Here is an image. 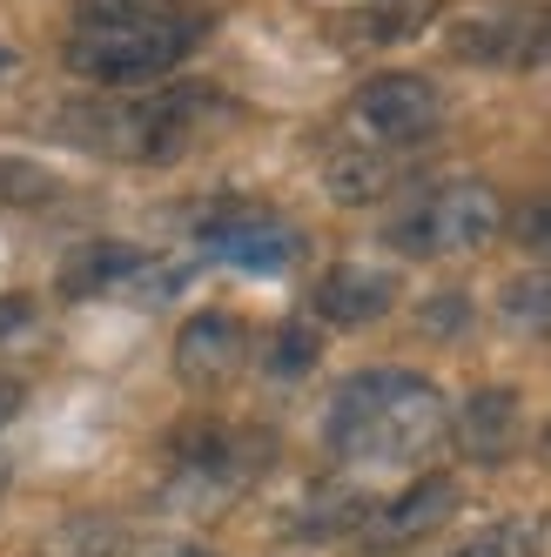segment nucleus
<instances>
[{
	"instance_id": "5",
	"label": "nucleus",
	"mask_w": 551,
	"mask_h": 557,
	"mask_svg": "<svg viewBox=\"0 0 551 557\" xmlns=\"http://www.w3.org/2000/svg\"><path fill=\"white\" fill-rule=\"evenodd\" d=\"M276 457V444L262 430H235V423H188L175 436V504L209 510L235 491L256 484V470Z\"/></svg>"
},
{
	"instance_id": "26",
	"label": "nucleus",
	"mask_w": 551,
	"mask_h": 557,
	"mask_svg": "<svg viewBox=\"0 0 551 557\" xmlns=\"http://www.w3.org/2000/svg\"><path fill=\"white\" fill-rule=\"evenodd\" d=\"M8 61H14V54H8V48H0V67H8Z\"/></svg>"
},
{
	"instance_id": "9",
	"label": "nucleus",
	"mask_w": 551,
	"mask_h": 557,
	"mask_svg": "<svg viewBox=\"0 0 551 557\" xmlns=\"http://www.w3.org/2000/svg\"><path fill=\"white\" fill-rule=\"evenodd\" d=\"M155 269L162 262L135 243H88V249L68 256L61 296H169L175 275H155Z\"/></svg>"
},
{
	"instance_id": "23",
	"label": "nucleus",
	"mask_w": 551,
	"mask_h": 557,
	"mask_svg": "<svg viewBox=\"0 0 551 557\" xmlns=\"http://www.w3.org/2000/svg\"><path fill=\"white\" fill-rule=\"evenodd\" d=\"M21 404H27V389H21V383H8V376H0V430H8V423L21 417Z\"/></svg>"
},
{
	"instance_id": "10",
	"label": "nucleus",
	"mask_w": 551,
	"mask_h": 557,
	"mask_svg": "<svg viewBox=\"0 0 551 557\" xmlns=\"http://www.w3.org/2000/svg\"><path fill=\"white\" fill-rule=\"evenodd\" d=\"M444 436L457 444V457L470 463H504L511 450L525 444V404H518V389H504V383H485V389H470L457 417L444 423Z\"/></svg>"
},
{
	"instance_id": "1",
	"label": "nucleus",
	"mask_w": 551,
	"mask_h": 557,
	"mask_svg": "<svg viewBox=\"0 0 551 557\" xmlns=\"http://www.w3.org/2000/svg\"><path fill=\"white\" fill-rule=\"evenodd\" d=\"M444 396L417 370H357L343 376L323 410V450L357 470L417 463L430 444H444Z\"/></svg>"
},
{
	"instance_id": "7",
	"label": "nucleus",
	"mask_w": 551,
	"mask_h": 557,
	"mask_svg": "<svg viewBox=\"0 0 551 557\" xmlns=\"http://www.w3.org/2000/svg\"><path fill=\"white\" fill-rule=\"evenodd\" d=\"M451 54L470 67H538L551 61V0H491L451 21Z\"/></svg>"
},
{
	"instance_id": "12",
	"label": "nucleus",
	"mask_w": 551,
	"mask_h": 557,
	"mask_svg": "<svg viewBox=\"0 0 551 557\" xmlns=\"http://www.w3.org/2000/svg\"><path fill=\"white\" fill-rule=\"evenodd\" d=\"M249 356V330L229 309H195L175 330V376L182 383H229Z\"/></svg>"
},
{
	"instance_id": "19",
	"label": "nucleus",
	"mask_w": 551,
	"mask_h": 557,
	"mask_svg": "<svg viewBox=\"0 0 551 557\" xmlns=\"http://www.w3.org/2000/svg\"><path fill=\"white\" fill-rule=\"evenodd\" d=\"M417 330L438 336V343H457V336L470 330V296H430V302L417 309Z\"/></svg>"
},
{
	"instance_id": "20",
	"label": "nucleus",
	"mask_w": 551,
	"mask_h": 557,
	"mask_svg": "<svg viewBox=\"0 0 551 557\" xmlns=\"http://www.w3.org/2000/svg\"><path fill=\"white\" fill-rule=\"evenodd\" d=\"M511 228H518L525 249L551 256V195H544V202H531V209H518V222H511Z\"/></svg>"
},
{
	"instance_id": "16",
	"label": "nucleus",
	"mask_w": 551,
	"mask_h": 557,
	"mask_svg": "<svg viewBox=\"0 0 551 557\" xmlns=\"http://www.w3.org/2000/svg\"><path fill=\"white\" fill-rule=\"evenodd\" d=\"M61 195V175L27 154H0V209H41Z\"/></svg>"
},
{
	"instance_id": "15",
	"label": "nucleus",
	"mask_w": 551,
	"mask_h": 557,
	"mask_svg": "<svg viewBox=\"0 0 551 557\" xmlns=\"http://www.w3.org/2000/svg\"><path fill=\"white\" fill-rule=\"evenodd\" d=\"M498 323L511 336H551V269H531V275H518V283H504Z\"/></svg>"
},
{
	"instance_id": "14",
	"label": "nucleus",
	"mask_w": 551,
	"mask_h": 557,
	"mask_svg": "<svg viewBox=\"0 0 551 557\" xmlns=\"http://www.w3.org/2000/svg\"><path fill=\"white\" fill-rule=\"evenodd\" d=\"M323 188L336 195L343 209H370V202H383V195L397 188V162H390V148H377V141L330 148V162H323Z\"/></svg>"
},
{
	"instance_id": "25",
	"label": "nucleus",
	"mask_w": 551,
	"mask_h": 557,
	"mask_svg": "<svg viewBox=\"0 0 551 557\" xmlns=\"http://www.w3.org/2000/svg\"><path fill=\"white\" fill-rule=\"evenodd\" d=\"M169 557H216V550H195V544H182V550H169Z\"/></svg>"
},
{
	"instance_id": "18",
	"label": "nucleus",
	"mask_w": 551,
	"mask_h": 557,
	"mask_svg": "<svg viewBox=\"0 0 551 557\" xmlns=\"http://www.w3.org/2000/svg\"><path fill=\"white\" fill-rule=\"evenodd\" d=\"M531 544H538V531H531V524H485L478 537L451 544L444 557H531Z\"/></svg>"
},
{
	"instance_id": "21",
	"label": "nucleus",
	"mask_w": 551,
	"mask_h": 557,
	"mask_svg": "<svg viewBox=\"0 0 551 557\" xmlns=\"http://www.w3.org/2000/svg\"><path fill=\"white\" fill-rule=\"evenodd\" d=\"M82 21H122V14H169V0H74Z\"/></svg>"
},
{
	"instance_id": "17",
	"label": "nucleus",
	"mask_w": 551,
	"mask_h": 557,
	"mask_svg": "<svg viewBox=\"0 0 551 557\" xmlns=\"http://www.w3.org/2000/svg\"><path fill=\"white\" fill-rule=\"evenodd\" d=\"M309 370H317V330H309V323H283V330L269 336V349H262V376L303 383Z\"/></svg>"
},
{
	"instance_id": "4",
	"label": "nucleus",
	"mask_w": 551,
	"mask_h": 557,
	"mask_svg": "<svg viewBox=\"0 0 551 557\" xmlns=\"http://www.w3.org/2000/svg\"><path fill=\"white\" fill-rule=\"evenodd\" d=\"M498 228H504L498 188L457 175V182H430V188H417L411 202L383 222V243L397 249V256H411V262H451V256L485 249Z\"/></svg>"
},
{
	"instance_id": "11",
	"label": "nucleus",
	"mask_w": 551,
	"mask_h": 557,
	"mask_svg": "<svg viewBox=\"0 0 551 557\" xmlns=\"http://www.w3.org/2000/svg\"><path fill=\"white\" fill-rule=\"evenodd\" d=\"M309 309H317L323 323H336V330H370V323H383V315L397 309V275L370 269V262H336V269L317 275Z\"/></svg>"
},
{
	"instance_id": "3",
	"label": "nucleus",
	"mask_w": 551,
	"mask_h": 557,
	"mask_svg": "<svg viewBox=\"0 0 551 557\" xmlns=\"http://www.w3.org/2000/svg\"><path fill=\"white\" fill-rule=\"evenodd\" d=\"M203 21L195 14H122V21H82L68 34V67L95 88H155L195 54Z\"/></svg>"
},
{
	"instance_id": "6",
	"label": "nucleus",
	"mask_w": 551,
	"mask_h": 557,
	"mask_svg": "<svg viewBox=\"0 0 551 557\" xmlns=\"http://www.w3.org/2000/svg\"><path fill=\"white\" fill-rule=\"evenodd\" d=\"M350 128H357L364 141L377 148H417L444 128V95L430 74H411V67H383L370 74V82L350 95Z\"/></svg>"
},
{
	"instance_id": "22",
	"label": "nucleus",
	"mask_w": 551,
	"mask_h": 557,
	"mask_svg": "<svg viewBox=\"0 0 551 557\" xmlns=\"http://www.w3.org/2000/svg\"><path fill=\"white\" fill-rule=\"evenodd\" d=\"M27 323H34V302H27V296H0V343L21 336Z\"/></svg>"
},
{
	"instance_id": "8",
	"label": "nucleus",
	"mask_w": 551,
	"mask_h": 557,
	"mask_svg": "<svg viewBox=\"0 0 551 557\" xmlns=\"http://www.w3.org/2000/svg\"><path fill=\"white\" fill-rule=\"evenodd\" d=\"M451 517H457V484H451V476H417V484H404L397 497H383V504L364 510L357 550H364V557L411 550V544H424V537H438Z\"/></svg>"
},
{
	"instance_id": "13",
	"label": "nucleus",
	"mask_w": 551,
	"mask_h": 557,
	"mask_svg": "<svg viewBox=\"0 0 551 557\" xmlns=\"http://www.w3.org/2000/svg\"><path fill=\"white\" fill-rule=\"evenodd\" d=\"M203 243H209L216 262L243 269V275H283V269L303 256V235H296L290 222H276V215H229V222H209Z\"/></svg>"
},
{
	"instance_id": "24",
	"label": "nucleus",
	"mask_w": 551,
	"mask_h": 557,
	"mask_svg": "<svg viewBox=\"0 0 551 557\" xmlns=\"http://www.w3.org/2000/svg\"><path fill=\"white\" fill-rule=\"evenodd\" d=\"M538 457H544V463H551V423H544V430H538Z\"/></svg>"
},
{
	"instance_id": "2",
	"label": "nucleus",
	"mask_w": 551,
	"mask_h": 557,
	"mask_svg": "<svg viewBox=\"0 0 551 557\" xmlns=\"http://www.w3.org/2000/svg\"><path fill=\"white\" fill-rule=\"evenodd\" d=\"M222 108L229 101L216 88H155V95L135 88L128 101H88L82 114H68L61 135L122 169H175L222 122Z\"/></svg>"
}]
</instances>
